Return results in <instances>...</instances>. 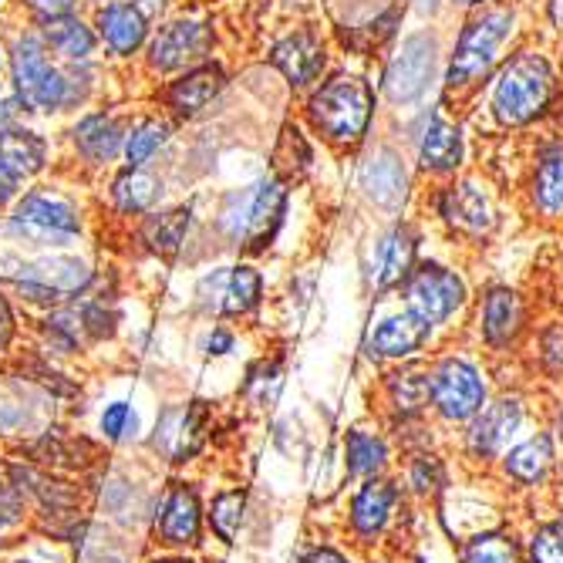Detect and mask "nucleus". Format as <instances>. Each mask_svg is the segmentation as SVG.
Wrapping results in <instances>:
<instances>
[{"label":"nucleus","mask_w":563,"mask_h":563,"mask_svg":"<svg viewBox=\"0 0 563 563\" xmlns=\"http://www.w3.org/2000/svg\"><path fill=\"white\" fill-rule=\"evenodd\" d=\"M21 334H24V328H21V307L14 303L8 287L0 284V362L14 354V347L21 344Z\"/></svg>","instance_id":"obj_39"},{"label":"nucleus","mask_w":563,"mask_h":563,"mask_svg":"<svg viewBox=\"0 0 563 563\" xmlns=\"http://www.w3.org/2000/svg\"><path fill=\"white\" fill-rule=\"evenodd\" d=\"M429 466H432V463H429V459H422V463L416 466V486H419V489H429V479H432Z\"/></svg>","instance_id":"obj_48"},{"label":"nucleus","mask_w":563,"mask_h":563,"mask_svg":"<svg viewBox=\"0 0 563 563\" xmlns=\"http://www.w3.org/2000/svg\"><path fill=\"white\" fill-rule=\"evenodd\" d=\"M537 563H563V523H550L533 540Z\"/></svg>","instance_id":"obj_41"},{"label":"nucleus","mask_w":563,"mask_h":563,"mask_svg":"<svg viewBox=\"0 0 563 563\" xmlns=\"http://www.w3.org/2000/svg\"><path fill=\"white\" fill-rule=\"evenodd\" d=\"M553 14H556V21L563 24V0H556V8H553Z\"/></svg>","instance_id":"obj_54"},{"label":"nucleus","mask_w":563,"mask_h":563,"mask_svg":"<svg viewBox=\"0 0 563 563\" xmlns=\"http://www.w3.org/2000/svg\"><path fill=\"white\" fill-rule=\"evenodd\" d=\"M372 119V88L362 78H334L311 98V122L334 142L362 139Z\"/></svg>","instance_id":"obj_9"},{"label":"nucleus","mask_w":563,"mask_h":563,"mask_svg":"<svg viewBox=\"0 0 563 563\" xmlns=\"http://www.w3.org/2000/svg\"><path fill=\"white\" fill-rule=\"evenodd\" d=\"M98 267L88 253L51 250L24 253L0 240V284L8 287L18 307L31 314L55 311L62 303H75L98 287Z\"/></svg>","instance_id":"obj_3"},{"label":"nucleus","mask_w":563,"mask_h":563,"mask_svg":"<svg viewBox=\"0 0 563 563\" xmlns=\"http://www.w3.org/2000/svg\"><path fill=\"white\" fill-rule=\"evenodd\" d=\"M523 321V307L514 290H493L486 297V311H483V331L493 344H506L520 331Z\"/></svg>","instance_id":"obj_29"},{"label":"nucleus","mask_w":563,"mask_h":563,"mask_svg":"<svg viewBox=\"0 0 563 563\" xmlns=\"http://www.w3.org/2000/svg\"><path fill=\"white\" fill-rule=\"evenodd\" d=\"M95 210L88 207L85 183L51 173L41 183L21 189L0 227V240L24 253L78 250L91 233Z\"/></svg>","instance_id":"obj_2"},{"label":"nucleus","mask_w":563,"mask_h":563,"mask_svg":"<svg viewBox=\"0 0 563 563\" xmlns=\"http://www.w3.org/2000/svg\"><path fill=\"white\" fill-rule=\"evenodd\" d=\"M385 442L365 432H351L347 435V466L354 476H375L385 466Z\"/></svg>","instance_id":"obj_36"},{"label":"nucleus","mask_w":563,"mask_h":563,"mask_svg":"<svg viewBox=\"0 0 563 563\" xmlns=\"http://www.w3.org/2000/svg\"><path fill=\"white\" fill-rule=\"evenodd\" d=\"M213 24L196 18H163L152 27L139 65L152 78H173L186 68L210 62L213 55Z\"/></svg>","instance_id":"obj_6"},{"label":"nucleus","mask_w":563,"mask_h":563,"mask_svg":"<svg viewBox=\"0 0 563 563\" xmlns=\"http://www.w3.org/2000/svg\"><path fill=\"white\" fill-rule=\"evenodd\" d=\"M463 4H479V0H463Z\"/></svg>","instance_id":"obj_55"},{"label":"nucleus","mask_w":563,"mask_h":563,"mask_svg":"<svg viewBox=\"0 0 563 563\" xmlns=\"http://www.w3.org/2000/svg\"><path fill=\"white\" fill-rule=\"evenodd\" d=\"M98 432L109 445H129L139 439V412L132 408V401L115 398L98 412Z\"/></svg>","instance_id":"obj_34"},{"label":"nucleus","mask_w":563,"mask_h":563,"mask_svg":"<svg viewBox=\"0 0 563 563\" xmlns=\"http://www.w3.org/2000/svg\"><path fill=\"white\" fill-rule=\"evenodd\" d=\"M132 101H98V106L78 112L58 129L62 163L55 173H65L78 183H98L115 166H122V148L132 125Z\"/></svg>","instance_id":"obj_4"},{"label":"nucleus","mask_w":563,"mask_h":563,"mask_svg":"<svg viewBox=\"0 0 563 563\" xmlns=\"http://www.w3.org/2000/svg\"><path fill=\"white\" fill-rule=\"evenodd\" d=\"M243 509H246V496L243 489H227L213 499L210 506V530L223 540V543H233L236 533H240V523H243Z\"/></svg>","instance_id":"obj_35"},{"label":"nucleus","mask_w":563,"mask_h":563,"mask_svg":"<svg viewBox=\"0 0 563 563\" xmlns=\"http://www.w3.org/2000/svg\"><path fill=\"white\" fill-rule=\"evenodd\" d=\"M189 230H192L189 202H179V207H159V210L145 213L142 220H135V227H129V233H135V240L152 253V257H163V261L176 257Z\"/></svg>","instance_id":"obj_20"},{"label":"nucleus","mask_w":563,"mask_h":563,"mask_svg":"<svg viewBox=\"0 0 563 563\" xmlns=\"http://www.w3.org/2000/svg\"><path fill=\"white\" fill-rule=\"evenodd\" d=\"M152 537L159 547L183 550L202 537V503L189 483H169L152 509Z\"/></svg>","instance_id":"obj_14"},{"label":"nucleus","mask_w":563,"mask_h":563,"mask_svg":"<svg viewBox=\"0 0 563 563\" xmlns=\"http://www.w3.org/2000/svg\"><path fill=\"white\" fill-rule=\"evenodd\" d=\"M274 68L297 88L311 85L324 68V47L311 31H294L271 47Z\"/></svg>","instance_id":"obj_23"},{"label":"nucleus","mask_w":563,"mask_h":563,"mask_svg":"<svg viewBox=\"0 0 563 563\" xmlns=\"http://www.w3.org/2000/svg\"><path fill=\"white\" fill-rule=\"evenodd\" d=\"M550 91H553L550 65L540 55H517L496 81L493 109H496L499 122L523 125L547 109Z\"/></svg>","instance_id":"obj_8"},{"label":"nucleus","mask_w":563,"mask_h":563,"mask_svg":"<svg viewBox=\"0 0 563 563\" xmlns=\"http://www.w3.org/2000/svg\"><path fill=\"white\" fill-rule=\"evenodd\" d=\"M537 199L540 207L556 213L563 210V152H553L540 163V173H537Z\"/></svg>","instance_id":"obj_37"},{"label":"nucleus","mask_w":563,"mask_h":563,"mask_svg":"<svg viewBox=\"0 0 563 563\" xmlns=\"http://www.w3.org/2000/svg\"><path fill=\"white\" fill-rule=\"evenodd\" d=\"M202 429H207V401L169 408L156 422V449L166 459H173V463H183L186 455H192L202 445V435H207Z\"/></svg>","instance_id":"obj_22"},{"label":"nucleus","mask_w":563,"mask_h":563,"mask_svg":"<svg viewBox=\"0 0 563 563\" xmlns=\"http://www.w3.org/2000/svg\"><path fill=\"white\" fill-rule=\"evenodd\" d=\"M11 4L14 0H0V21H11Z\"/></svg>","instance_id":"obj_53"},{"label":"nucleus","mask_w":563,"mask_h":563,"mask_svg":"<svg viewBox=\"0 0 563 563\" xmlns=\"http://www.w3.org/2000/svg\"><path fill=\"white\" fill-rule=\"evenodd\" d=\"M391 506H395V489L388 483H368L354 496V506H351L354 527L362 533H378L388 523Z\"/></svg>","instance_id":"obj_30"},{"label":"nucleus","mask_w":563,"mask_h":563,"mask_svg":"<svg viewBox=\"0 0 563 563\" xmlns=\"http://www.w3.org/2000/svg\"><path fill=\"white\" fill-rule=\"evenodd\" d=\"M509 31H514V14H506V11H493L473 21L463 31V37H459V47L449 65V85H470L483 78L493 68L496 51L509 37Z\"/></svg>","instance_id":"obj_13"},{"label":"nucleus","mask_w":563,"mask_h":563,"mask_svg":"<svg viewBox=\"0 0 563 563\" xmlns=\"http://www.w3.org/2000/svg\"><path fill=\"white\" fill-rule=\"evenodd\" d=\"M88 18L98 34V44H101V58H106L112 68L139 65L156 21L145 18L132 0H98V4L88 11Z\"/></svg>","instance_id":"obj_10"},{"label":"nucleus","mask_w":563,"mask_h":563,"mask_svg":"<svg viewBox=\"0 0 563 563\" xmlns=\"http://www.w3.org/2000/svg\"><path fill=\"white\" fill-rule=\"evenodd\" d=\"M429 334V324L419 314H401V318H388L375 328L372 334V354L382 357H401V354H412Z\"/></svg>","instance_id":"obj_26"},{"label":"nucleus","mask_w":563,"mask_h":563,"mask_svg":"<svg viewBox=\"0 0 563 563\" xmlns=\"http://www.w3.org/2000/svg\"><path fill=\"white\" fill-rule=\"evenodd\" d=\"M4 563H44V560H37V556H24V553H18V556H4Z\"/></svg>","instance_id":"obj_52"},{"label":"nucleus","mask_w":563,"mask_h":563,"mask_svg":"<svg viewBox=\"0 0 563 563\" xmlns=\"http://www.w3.org/2000/svg\"><path fill=\"white\" fill-rule=\"evenodd\" d=\"M517 426H520V405H517V401H509V398L496 401L493 408H486V412L476 419V426H473V432H470L473 452H479V455L499 452L503 442H506L509 435H514Z\"/></svg>","instance_id":"obj_24"},{"label":"nucleus","mask_w":563,"mask_h":563,"mask_svg":"<svg viewBox=\"0 0 563 563\" xmlns=\"http://www.w3.org/2000/svg\"><path fill=\"white\" fill-rule=\"evenodd\" d=\"M145 563H196V560H189V556H152Z\"/></svg>","instance_id":"obj_50"},{"label":"nucleus","mask_w":563,"mask_h":563,"mask_svg":"<svg viewBox=\"0 0 563 563\" xmlns=\"http://www.w3.org/2000/svg\"><path fill=\"white\" fill-rule=\"evenodd\" d=\"M416 257V236L408 230H395L385 243H382V257H378V287H391L398 284L408 267H412Z\"/></svg>","instance_id":"obj_31"},{"label":"nucleus","mask_w":563,"mask_h":563,"mask_svg":"<svg viewBox=\"0 0 563 563\" xmlns=\"http://www.w3.org/2000/svg\"><path fill=\"white\" fill-rule=\"evenodd\" d=\"M4 71H8V37L0 31V78H4Z\"/></svg>","instance_id":"obj_49"},{"label":"nucleus","mask_w":563,"mask_h":563,"mask_svg":"<svg viewBox=\"0 0 563 563\" xmlns=\"http://www.w3.org/2000/svg\"><path fill=\"white\" fill-rule=\"evenodd\" d=\"M98 199L101 210L112 220H122L132 227L145 213L159 210L166 199V179L156 169H132V166H115L109 176L98 179Z\"/></svg>","instance_id":"obj_11"},{"label":"nucleus","mask_w":563,"mask_h":563,"mask_svg":"<svg viewBox=\"0 0 563 563\" xmlns=\"http://www.w3.org/2000/svg\"><path fill=\"white\" fill-rule=\"evenodd\" d=\"M8 37V71L4 81L14 91L24 119L31 122H68L78 112L98 106V101H115L109 95V78L119 71L109 62L91 65H62L47 51L41 27L24 21H0Z\"/></svg>","instance_id":"obj_1"},{"label":"nucleus","mask_w":563,"mask_h":563,"mask_svg":"<svg viewBox=\"0 0 563 563\" xmlns=\"http://www.w3.org/2000/svg\"><path fill=\"white\" fill-rule=\"evenodd\" d=\"M0 227H4V217H0Z\"/></svg>","instance_id":"obj_56"},{"label":"nucleus","mask_w":563,"mask_h":563,"mask_svg":"<svg viewBox=\"0 0 563 563\" xmlns=\"http://www.w3.org/2000/svg\"><path fill=\"white\" fill-rule=\"evenodd\" d=\"M261 294H264V277L250 264L220 267V271L202 277L199 287H196L199 303L217 318H243V314H250L253 307L261 303Z\"/></svg>","instance_id":"obj_15"},{"label":"nucleus","mask_w":563,"mask_h":563,"mask_svg":"<svg viewBox=\"0 0 563 563\" xmlns=\"http://www.w3.org/2000/svg\"><path fill=\"white\" fill-rule=\"evenodd\" d=\"M419 159L426 169H435V173H449L459 166L463 159V139H459V129L442 122L439 115L429 122L426 129V139H422V148H419Z\"/></svg>","instance_id":"obj_28"},{"label":"nucleus","mask_w":563,"mask_h":563,"mask_svg":"<svg viewBox=\"0 0 563 563\" xmlns=\"http://www.w3.org/2000/svg\"><path fill=\"white\" fill-rule=\"evenodd\" d=\"M287 186L277 179H261L243 192H233L220 213V230L227 240L243 243L250 253H261L284 223Z\"/></svg>","instance_id":"obj_5"},{"label":"nucleus","mask_w":563,"mask_h":563,"mask_svg":"<svg viewBox=\"0 0 563 563\" xmlns=\"http://www.w3.org/2000/svg\"><path fill=\"white\" fill-rule=\"evenodd\" d=\"M37 27H41V34H44L47 51H51V55H55L62 65H91V62H106V58H101V44H98V34H95L88 14H68V18H58V21L37 24Z\"/></svg>","instance_id":"obj_21"},{"label":"nucleus","mask_w":563,"mask_h":563,"mask_svg":"<svg viewBox=\"0 0 563 563\" xmlns=\"http://www.w3.org/2000/svg\"><path fill=\"white\" fill-rule=\"evenodd\" d=\"M21 119H24V112H21V106H18L14 91L8 88L4 78H0V129L11 125V122H21Z\"/></svg>","instance_id":"obj_42"},{"label":"nucleus","mask_w":563,"mask_h":563,"mask_svg":"<svg viewBox=\"0 0 563 563\" xmlns=\"http://www.w3.org/2000/svg\"><path fill=\"white\" fill-rule=\"evenodd\" d=\"M21 196V186L18 183H11L4 173H0V217H4L8 210H11V202Z\"/></svg>","instance_id":"obj_45"},{"label":"nucleus","mask_w":563,"mask_h":563,"mask_svg":"<svg viewBox=\"0 0 563 563\" xmlns=\"http://www.w3.org/2000/svg\"><path fill=\"white\" fill-rule=\"evenodd\" d=\"M442 217L452 227L466 230V233H483V230L493 227V213H489L486 196L476 186H470V183L455 186V189H449L442 196Z\"/></svg>","instance_id":"obj_25"},{"label":"nucleus","mask_w":563,"mask_h":563,"mask_svg":"<svg viewBox=\"0 0 563 563\" xmlns=\"http://www.w3.org/2000/svg\"><path fill=\"white\" fill-rule=\"evenodd\" d=\"M466 563H520V553L506 537H479L470 543Z\"/></svg>","instance_id":"obj_40"},{"label":"nucleus","mask_w":563,"mask_h":563,"mask_svg":"<svg viewBox=\"0 0 563 563\" xmlns=\"http://www.w3.org/2000/svg\"><path fill=\"white\" fill-rule=\"evenodd\" d=\"M62 163L58 132H47L41 122L21 119L0 129V173L21 189L47 179Z\"/></svg>","instance_id":"obj_7"},{"label":"nucleus","mask_w":563,"mask_h":563,"mask_svg":"<svg viewBox=\"0 0 563 563\" xmlns=\"http://www.w3.org/2000/svg\"><path fill=\"white\" fill-rule=\"evenodd\" d=\"M416 8H419L422 14H432V11L439 8V0H416Z\"/></svg>","instance_id":"obj_51"},{"label":"nucleus","mask_w":563,"mask_h":563,"mask_svg":"<svg viewBox=\"0 0 563 563\" xmlns=\"http://www.w3.org/2000/svg\"><path fill=\"white\" fill-rule=\"evenodd\" d=\"M132 4H135L145 18L163 21V18L169 14V8H173V0H132Z\"/></svg>","instance_id":"obj_44"},{"label":"nucleus","mask_w":563,"mask_h":563,"mask_svg":"<svg viewBox=\"0 0 563 563\" xmlns=\"http://www.w3.org/2000/svg\"><path fill=\"white\" fill-rule=\"evenodd\" d=\"M98 0H14L11 4V18L24 21V24H47V21H58L68 14H88Z\"/></svg>","instance_id":"obj_32"},{"label":"nucleus","mask_w":563,"mask_h":563,"mask_svg":"<svg viewBox=\"0 0 563 563\" xmlns=\"http://www.w3.org/2000/svg\"><path fill=\"white\" fill-rule=\"evenodd\" d=\"M483 378L466 362H445L432 375V398L445 419H470L483 408Z\"/></svg>","instance_id":"obj_18"},{"label":"nucleus","mask_w":563,"mask_h":563,"mask_svg":"<svg viewBox=\"0 0 563 563\" xmlns=\"http://www.w3.org/2000/svg\"><path fill=\"white\" fill-rule=\"evenodd\" d=\"M432 65H435V41L429 34H412L401 44L395 62L388 65L385 95L395 101V106H408V101H416L429 88Z\"/></svg>","instance_id":"obj_16"},{"label":"nucleus","mask_w":563,"mask_h":563,"mask_svg":"<svg viewBox=\"0 0 563 563\" xmlns=\"http://www.w3.org/2000/svg\"><path fill=\"white\" fill-rule=\"evenodd\" d=\"M202 351H207L210 357H223V354H230V351H233V334H230V331H223V328H213V331L207 334V341H202Z\"/></svg>","instance_id":"obj_43"},{"label":"nucleus","mask_w":563,"mask_h":563,"mask_svg":"<svg viewBox=\"0 0 563 563\" xmlns=\"http://www.w3.org/2000/svg\"><path fill=\"white\" fill-rule=\"evenodd\" d=\"M362 186H365L368 199H375L378 207H398V202L405 199L408 179H405V169L391 152H378V156H372V163L365 166Z\"/></svg>","instance_id":"obj_27"},{"label":"nucleus","mask_w":563,"mask_h":563,"mask_svg":"<svg viewBox=\"0 0 563 563\" xmlns=\"http://www.w3.org/2000/svg\"><path fill=\"white\" fill-rule=\"evenodd\" d=\"M300 563H347L341 553H334V550H328V547H321V550H311V553H303V560Z\"/></svg>","instance_id":"obj_46"},{"label":"nucleus","mask_w":563,"mask_h":563,"mask_svg":"<svg viewBox=\"0 0 563 563\" xmlns=\"http://www.w3.org/2000/svg\"><path fill=\"white\" fill-rule=\"evenodd\" d=\"M466 297V287L452 271H442L435 264L422 267L412 280H408V307L419 314L429 328L442 324Z\"/></svg>","instance_id":"obj_17"},{"label":"nucleus","mask_w":563,"mask_h":563,"mask_svg":"<svg viewBox=\"0 0 563 563\" xmlns=\"http://www.w3.org/2000/svg\"><path fill=\"white\" fill-rule=\"evenodd\" d=\"M18 543H21V537H18L14 530H8L4 523H0V556H4V553H8L11 547H18Z\"/></svg>","instance_id":"obj_47"},{"label":"nucleus","mask_w":563,"mask_h":563,"mask_svg":"<svg viewBox=\"0 0 563 563\" xmlns=\"http://www.w3.org/2000/svg\"><path fill=\"white\" fill-rule=\"evenodd\" d=\"M391 395H395L398 408L416 412V408H422L432 395V378H426L422 368H405L391 378Z\"/></svg>","instance_id":"obj_38"},{"label":"nucleus","mask_w":563,"mask_h":563,"mask_svg":"<svg viewBox=\"0 0 563 563\" xmlns=\"http://www.w3.org/2000/svg\"><path fill=\"white\" fill-rule=\"evenodd\" d=\"M173 135H176V122L166 112H159L156 106L135 109L129 135H125V148H122V166H132V169L156 166V159L169 148Z\"/></svg>","instance_id":"obj_19"},{"label":"nucleus","mask_w":563,"mask_h":563,"mask_svg":"<svg viewBox=\"0 0 563 563\" xmlns=\"http://www.w3.org/2000/svg\"><path fill=\"white\" fill-rule=\"evenodd\" d=\"M550 463H553V445H550L547 435L530 439V442L517 445L514 452L506 455V470L514 473L517 479H523V483H537L550 470Z\"/></svg>","instance_id":"obj_33"},{"label":"nucleus","mask_w":563,"mask_h":563,"mask_svg":"<svg viewBox=\"0 0 563 563\" xmlns=\"http://www.w3.org/2000/svg\"><path fill=\"white\" fill-rule=\"evenodd\" d=\"M227 88V71L217 62H202L196 68H186L173 78H163L156 88V109L166 112L173 122H189L196 115L207 112L220 91Z\"/></svg>","instance_id":"obj_12"}]
</instances>
